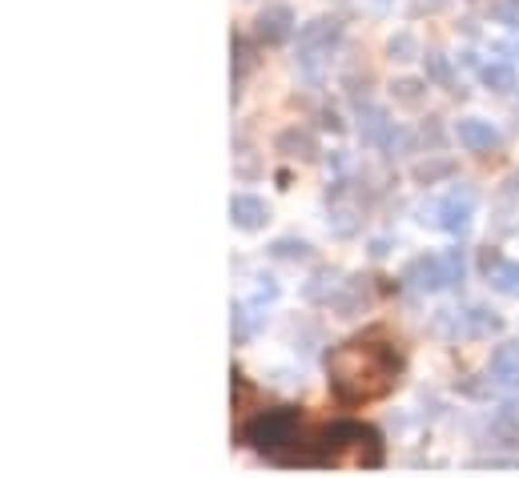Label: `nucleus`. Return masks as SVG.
Instances as JSON below:
<instances>
[{"mask_svg":"<svg viewBox=\"0 0 519 478\" xmlns=\"http://www.w3.org/2000/svg\"><path fill=\"white\" fill-rule=\"evenodd\" d=\"M363 117L367 121H358V133H363L367 145H395V121L383 109H367Z\"/></svg>","mask_w":519,"mask_h":478,"instance_id":"1a4fd4ad","label":"nucleus"},{"mask_svg":"<svg viewBox=\"0 0 519 478\" xmlns=\"http://www.w3.org/2000/svg\"><path fill=\"white\" fill-rule=\"evenodd\" d=\"M274 253L278 258H306L310 246H306V241H274Z\"/></svg>","mask_w":519,"mask_h":478,"instance_id":"dca6fc26","label":"nucleus"},{"mask_svg":"<svg viewBox=\"0 0 519 478\" xmlns=\"http://www.w3.org/2000/svg\"><path fill=\"white\" fill-rule=\"evenodd\" d=\"M463 322H467V334L471 337H487V334L499 330V317L491 314V309H484V306H471L467 314H463Z\"/></svg>","mask_w":519,"mask_h":478,"instance_id":"ddd939ff","label":"nucleus"},{"mask_svg":"<svg viewBox=\"0 0 519 478\" xmlns=\"http://www.w3.org/2000/svg\"><path fill=\"white\" fill-rule=\"evenodd\" d=\"M475 218V193L467 185H455L431 205V225H439L443 233H463Z\"/></svg>","mask_w":519,"mask_h":478,"instance_id":"39448f33","label":"nucleus"},{"mask_svg":"<svg viewBox=\"0 0 519 478\" xmlns=\"http://www.w3.org/2000/svg\"><path fill=\"white\" fill-rule=\"evenodd\" d=\"M387 53H391V61H415V56H419V41H415L411 33H398V36H391Z\"/></svg>","mask_w":519,"mask_h":478,"instance_id":"4468645a","label":"nucleus"},{"mask_svg":"<svg viewBox=\"0 0 519 478\" xmlns=\"http://www.w3.org/2000/svg\"><path fill=\"white\" fill-rule=\"evenodd\" d=\"M330 390L347 406H363V402H378L395 390L398 382V354L391 346L375 342V337H355L342 342L327 358Z\"/></svg>","mask_w":519,"mask_h":478,"instance_id":"f257e3e1","label":"nucleus"},{"mask_svg":"<svg viewBox=\"0 0 519 478\" xmlns=\"http://www.w3.org/2000/svg\"><path fill=\"white\" fill-rule=\"evenodd\" d=\"M242 438L254 450H262L266 458H278V463H290L294 450L302 438V415L294 406H278V410H266V415H258L250 426L242 430Z\"/></svg>","mask_w":519,"mask_h":478,"instance_id":"f03ea898","label":"nucleus"},{"mask_svg":"<svg viewBox=\"0 0 519 478\" xmlns=\"http://www.w3.org/2000/svg\"><path fill=\"white\" fill-rule=\"evenodd\" d=\"M258 322H262V317H258L254 309H250V306H238V309H234V337H238V342H246V337L258 330Z\"/></svg>","mask_w":519,"mask_h":478,"instance_id":"2eb2a0df","label":"nucleus"},{"mask_svg":"<svg viewBox=\"0 0 519 478\" xmlns=\"http://www.w3.org/2000/svg\"><path fill=\"white\" fill-rule=\"evenodd\" d=\"M467 274V261L463 249H447V253H419V258L406 261L403 269V286L411 294H439V289L455 286Z\"/></svg>","mask_w":519,"mask_h":478,"instance_id":"7ed1b4c3","label":"nucleus"},{"mask_svg":"<svg viewBox=\"0 0 519 478\" xmlns=\"http://www.w3.org/2000/svg\"><path fill=\"white\" fill-rule=\"evenodd\" d=\"M342 36V24L335 21V16H318V21L302 24L299 33V69L302 73H318L322 64L330 61V53H335Z\"/></svg>","mask_w":519,"mask_h":478,"instance_id":"20e7f679","label":"nucleus"},{"mask_svg":"<svg viewBox=\"0 0 519 478\" xmlns=\"http://www.w3.org/2000/svg\"><path fill=\"white\" fill-rule=\"evenodd\" d=\"M455 141L467 149V153H487V149L499 145V133H495V125L484 121V117H463L455 125Z\"/></svg>","mask_w":519,"mask_h":478,"instance_id":"6e6552de","label":"nucleus"},{"mask_svg":"<svg viewBox=\"0 0 519 478\" xmlns=\"http://www.w3.org/2000/svg\"><path fill=\"white\" fill-rule=\"evenodd\" d=\"M294 13L286 5H270L266 13H258V24H254V33H258V41H266V44H286L294 36Z\"/></svg>","mask_w":519,"mask_h":478,"instance_id":"0eeeda50","label":"nucleus"},{"mask_svg":"<svg viewBox=\"0 0 519 478\" xmlns=\"http://www.w3.org/2000/svg\"><path fill=\"white\" fill-rule=\"evenodd\" d=\"M491 378L519 382V342H504L495 354H491Z\"/></svg>","mask_w":519,"mask_h":478,"instance_id":"9b49d317","label":"nucleus"},{"mask_svg":"<svg viewBox=\"0 0 519 478\" xmlns=\"http://www.w3.org/2000/svg\"><path fill=\"white\" fill-rule=\"evenodd\" d=\"M479 81H484L491 93H512L515 89V69L507 61H487L484 69H479Z\"/></svg>","mask_w":519,"mask_h":478,"instance_id":"f8f14e48","label":"nucleus"},{"mask_svg":"<svg viewBox=\"0 0 519 478\" xmlns=\"http://www.w3.org/2000/svg\"><path fill=\"white\" fill-rule=\"evenodd\" d=\"M487 281L495 294L519 298V261H487Z\"/></svg>","mask_w":519,"mask_h":478,"instance_id":"9d476101","label":"nucleus"},{"mask_svg":"<svg viewBox=\"0 0 519 478\" xmlns=\"http://www.w3.org/2000/svg\"><path fill=\"white\" fill-rule=\"evenodd\" d=\"M230 221H234V229H242V233H258V229L270 225V205H266L258 193H234L230 197Z\"/></svg>","mask_w":519,"mask_h":478,"instance_id":"423d86ee","label":"nucleus"}]
</instances>
